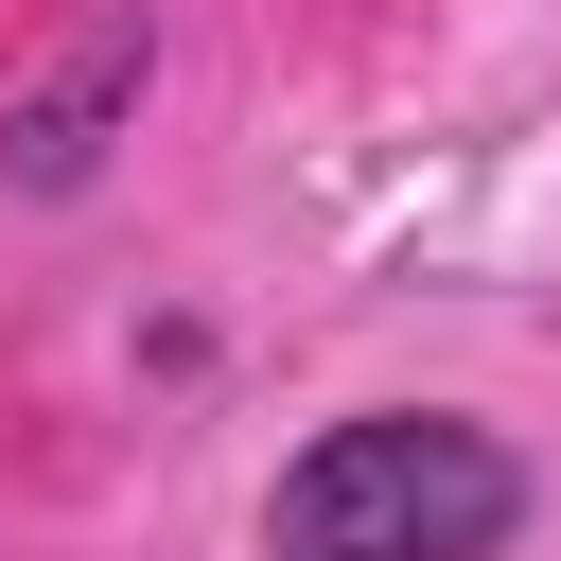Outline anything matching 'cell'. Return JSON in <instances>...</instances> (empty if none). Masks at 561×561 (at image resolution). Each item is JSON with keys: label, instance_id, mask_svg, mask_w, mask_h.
Masks as SVG:
<instances>
[{"label": "cell", "instance_id": "1", "mask_svg": "<svg viewBox=\"0 0 561 561\" xmlns=\"http://www.w3.org/2000/svg\"><path fill=\"white\" fill-rule=\"evenodd\" d=\"M526 526H543V473L473 403H333L316 438H280L245 508L263 561H508Z\"/></svg>", "mask_w": 561, "mask_h": 561}, {"label": "cell", "instance_id": "2", "mask_svg": "<svg viewBox=\"0 0 561 561\" xmlns=\"http://www.w3.org/2000/svg\"><path fill=\"white\" fill-rule=\"evenodd\" d=\"M158 70H175L158 0H88V18L0 88V193H18V210H88V193L123 175V140H140V105H158Z\"/></svg>", "mask_w": 561, "mask_h": 561}]
</instances>
